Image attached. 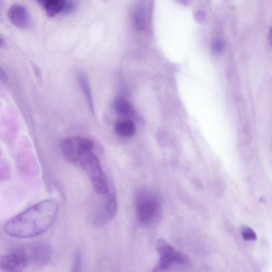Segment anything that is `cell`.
Masks as SVG:
<instances>
[{
    "label": "cell",
    "mask_w": 272,
    "mask_h": 272,
    "mask_svg": "<svg viewBox=\"0 0 272 272\" xmlns=\"http://www.w3.org/2000/svg\"><path fill=\"white\" fill-rule=\"evenodd\" d=\"M103 204L96 211L94 222L98 226H103L115 216L117 211V201L114 192H108Z\"/></svg>",
    "instance_id": "52a82bcc"
},
{
    "label": "cell",
    "mask_w": 272,
    "mask_h": 272,
    "mask_svg": "<svg viewBox=\"0 0 272 272\" xmlns=\"http://www.w3.org/2000/svg\"><path fill=\"white\" fill-rule=\"evenodd\" d=\"M156 249L160 258L158 265L152 272L167 271L174 264H184L188 261L186 255L180 252L176 251L172 246L164 240H159L158 241Z\"/></svg>",
    "instance_id": "277c9868"
},
{
    "label": "cell",
    "mask_w": 272,
    "mask_h": 272,
    "mask_svg": "<svg viewBox=\"0 0 272 272\" xmlns=\"http://www.w3.org/2000/svg\"><path fill=\"white\" fill-rule=\"evenodd\" d=\"M82 266V256L80 251L76 252L72 260V264L70 272H81Z\"/></svg>",
    "instance_id": "9a60e30c"
},
{
    "label": "cell",
    "mask_w": 272,
    "mask_h": 272,
    "mask_svg": "<svg viewBox=\"0 0 272 272\" xmlns=\"http://www.w3.org/2000/svg\"><path fill=\"white\" fill-rule=\"evenodd\" d=\"M114 108L116 114L123 119L131 120L134 116V109L130 102L122 98H118L114 102Z\"/></svg>",
    "instance_id": "30bf717a"
},
{
    "label": "cell",
    "mask_w": 272,
    "mask_h": 272,
    "mask_svg": "<svg viewBox=\"0 0 272 272\" xmlns=\"http://www.w3.org/2000/svg\"><path fill=\"white\" fill-rule=\"evenodd\" d=\"M0 80L5 82L6 80V76L5 73L0 69Z\"/></svg>",
    "instance_id": "d6986e66"
},
{
    "label": "cell",
    "mask_w": 272,
    "mask_h": 272,
    "mask_svg": "<svg viewBox=\"0 0 272 272\" xmlns=\"http://www.w3.org/2000/svg\"><path fill=\"white\" fill-rule=\"evenodd\" d=\"M271 34H272V32H271V29H270V32H269V37H268V38H269V39H270L269 42H270V44H271V38H272V37H271Z\"/></svg>",
    "instance_id": "ffe728a7"
},
{
    "label": "cell",
    "mask_w": 272,
    "mask_h": 272,
    "mask_svg": "<svg viewBox=\"0 0 272 272\" xmlns=\"http://www.w3.org/2000/svg\"><path fill=\"white\" fill-rule=\"evenodd\" d=\"M32 260L39 264H46L52 258V250L48 245H38L34 248L32 251Z\"/></svg>",
    "instance_id": "9c48e42d"
},
{
    "label": "cell",
    "mask_w": 272,
    "mask_h": 272,
    "mask_svg": "<svg viewBox=\"0 0 272 272\" xmlns=\"http://www.w3.org/2000/svg\"><path fill=\"white\" fill-rule=\"evenodd\" d=\"M78 78L81 88L84 92V96L86 98L89 108L91 112L94 113V106L93 99L91 90L87 76L82 72H78Z\"/></svg>",
    "instance_id": "7c38bea8"
},
{
    "label": "cell",
    "mask_w": 272,
    "mask_h": 272,
    "mask_svg": "<svg viewBox=\"0 0 272 272\" xmlns=\"http://www.w3.org/2000/svg\"><path fill=\"white\" fill-rule=\"evenodd\" d=\"M8 18L16 27L26 28L30 24V16L26 8L20 4L12 5L8 11Z\"/></svg>",
    "instance_id": "ba28073f"
},
{
    "label": "cell",
    "mask_w": 272,
    "mask_h": 272,
    "mask_svg": "<svg viewBox=\"0 0 272 272\" xmlns=\"http://www.w3.org/2000/svg\"><path fill=\"white\" fill-rule=\"evenodd\" d=\"M241 234L243 239L248 242L256 241L258 236L253 230L248 226H243L241 228Z\"/></svg>",
    "instance_id": "5bb4252c"
},
{
    "label": "cell",
    "mask_w": 272,
    "mask_h": 272,
    "mask_svg": "<svg viewBox=\"0 0 272 272\" xmlns=\"http://www.w3.org/2000/svg\"><path fill=\"white\" fill-rule=\"evenodd\" d=\"M115 131L120 137L130 138L135 134L136 126L132 120L122 119L116 124Z\"/></svg>",
    "instance_id": "8fae6325"
},
{
    "label": "cell",
    "mask_w": 272,
    "mask_h": 272,
    "mask_svg": "<svg viewBox=\"0 0 272 272\" xmlns=\"http://www.w3.org/2000/svg\"><path fill=\"white\" fill-rule=\"evenodd\" d=\"M76 164L86 173L96 192L100 194L108 193L109 187L106 177L93 150L84 152L79 157Z\"/></svg>",
    "instance_id": "3957f363"
},
{
    "label": "cell",
    "mask_w": 272,
    "mask_h": 272,
    "mask_svg": "<svg viewBox=\"0 0 272 272\" xmlns=\"http://www.w3.org/2000/svg\"><path fill=\"white\" fill-rule=\"evenodd\" d=\"M73 8H74L73 2L70 1H68V2L65 1V4H64L62 13H64V14L70 13L73 10Z\"/></svg>",
    "instance_id": "e0dca14e"
},
{
    "label": "cell",
    "mask_w": 272,
    "mask_h": 272,
    "mask_svg": "<svg viewBox=\"0 0 272 272\" xmlns=\"http://www.w3.org/2000/svg\"><path fill=\"white\" fill-rule=\"evenodd\" d=\"M58 210V204L53 200L40 202L8 220L4 225V231L16 238L36 236L54 224Z\"/></svg>",
    "instance_id": "6da1fadb"
},
{
    "label": "cell",
    "mask_w": 272,
    "mask_h": 272,
    "mask_svg": "<svg viewBox=\"0 0 272 272\" xmlns=\"http://www.w3.org/2000/svg\"><path fill=\"white\" fill-rule=\"evenodd\" d=\"M136 216L139 222L146 226L156 224L162 216L161 203L158 196L147 189H142L135 197Z\"/></svg>",
    "instance_id": "7a4b0ae2"
},
{
    "label": "cell",
    "mask_w": 272,
    "mask_h": 272,
    "mask_svg": "<svg viewBox=\"0 0 272 272\" xmlns=\"http://www.w3.org/2000/svg\"><path fill=\"white\" fill-rule=\"evenodd\" d=\"M206 14L201 10H198L195 12V18L199 22H202L206 20Z\"/></svg>",
    "instance_id": "ac0fdd59"
},
{
    "label": "cell",
    "mask_w": 272,
    "mask_h": 272,
    "mask_svg": "<svg viewBox=\"0 0 272 272\" xmlns=\"http://www.w3.org/2000/svg\"><path fill=\"white\" fill-rule=\"evenodd\" d=\"M94 144L90 139L82 137L67 138L62 143L64 156L69 162L76 164L82 153L88 150H93Z\"/></svg>",
    "instance_id": "5b68a950"
},
{
    "label": "cell",
    "mask_w": 272,
    "mask_h": 272,
    "mask_svg": "<svg viewBox=\"0 0 272 272\" xmlns=\"http://www.w3.org/2000/svg\"><path fill=\"white\" fill-rule=\"evenodd\" d=\"M1 8H2V4H1V2H0V10H1Z\"/></svg>",
    "instance_id": "7402d4cb"
},
{
    "label": "cell",
    "mask_w": 272,
    "mask_h": 272,
    "mask_svg": "<svg viewBox=\"0 0 272 272\" xmlns=\"http://www.w3.org/2000/svg\"><path fill=\"white\" fill-rule=\"evenodd\" d=\"M2 40L1 38H0V46L2 44Z\"/></svg>",
    "instance_id": "44dd1931"
},
{
    "label": "cell",
    "mask_w": 272,
    "mask_h": 272,
    "mask_svg": "<svg viewBox=\"0 0 272 272\" xmlns=\"http://www.w3.org/2000/svg\"><path fill=\"white\" fill-rule=\"evenodd\" d=\"M45 10L50 16H56L57 14L62 12L65 4L63 0H46L42 2Z\"/></svg>",
    "instance_id": "4fadbf2b"
},
{
    "label": "cell",
    "mask_w": 272,
    "mask_h": 272,
    "mask_svg": "<svg viewBox=\"0 0 272 272\" xmlns=\"http://www.w3.org/2000/svg\"><path fill=\"white\" fill-rule=\"evenodd\" d=\"M223 42L220 40H216L212 42V52L215 54H220L222 52L224 49Z\"/></svg>",
    "instance_id": "2e32d148"
},
{
    "label": "cell",
    "mask_w": 272,
    "mask_h": 272,
    "mask_svg": "<svg viewBox=\"0 0 272 272\" xmlns=\"http://www.w3.org/2000/svg\"><path fill=\"white\" fill-rule=\"evenodd\" d=\"M29 258L26 253L17 249L0 256V270L2 272H24L28 266Z\"/></svg>",
    "instance_id": "8992f818"
}]
</instances>
